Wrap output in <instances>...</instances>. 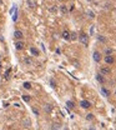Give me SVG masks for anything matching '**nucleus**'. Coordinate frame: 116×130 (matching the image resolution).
<instances>
[{"label":"nucleus","mask_w":116,"mask_h":130,"mask_svg":"<svg viewBox=\"0 0 116 130\" xmlns=\"http://www.w3.org/2000/svg\"><path fill=\"white\" fill-rule=\"evenodd\" d=\"M79 41H80L82 45L87 46V45H89V35L85 34V32H81V34L79 35Z\"/></svg>","instance_id":"obj_1"},{"label":"nucleus","mask_w":116,"mask_h":130,"mask_svg":"<svg viewBox=\"0 0 116 130\" xmlns=\"http://www.w3.org/2000/svg\"><path fill=\"white\" fill-rule=\"evenodd\" d=\"M100 73H101L102 75H110V74H111V69H110L109 66H101V68H100Z\"/></svg>","instance_id":"obj_2"},{"label":"nucleus","mask_w":116,"mask_h":130,"mask_svg":"<svg viewBox=\"0 0 116 130\" xmlns=\"http://www.w3.org/2000/svg\"><path fill=\"white\" fill-rule=\"evenodd\" d=\"M104 60H105V63L107 65H112L115 63V59H114V56L112 55H106L105 58H104Z\"/></svg>","instance_id":"obj_3"},{"label":"nucleus","mask_w":116,"mask_h":130,"mask_svg":"<svg viewBox=\"0 0 116 130\" xmlns=\"http://www.w3.org/2000/svg\"><path fill=\"white\" fill-rule=\"evenodd\" d=\"M92 58H94V61H95V63H100V61H101V54H100L99 51H94Z\"/></svg>","instance_id":"obj_4"},{"label":"nucleus","mask_w":116,"mask_h":130,"mask_svg":"<svg viewBox=\"0 0 116 130\" xmlns=\"http://www.w3.org/2000/svg\"><path fill=\"white\" fill-rule=\"evenodd\" d=\"M80 106H81L82 109H89V108L91 106V103L87 101V100H81V101H80Z\"/></svg>","instance_id":"obj_5"},{"label":"nucleus","mask_w":116,"mask_h":130,"mask_svg":"<svg viewBox=\"0 0 116 130\" xmlns=\"http://www.w3.org/2000/svg\"><path fill=\"white\" fill-rule=\"evenodd\" d=\"M15 48H16V50H23V49L25 48V44H24V41H21V40H18V41L15 43Z\"/></svg>","instance_id":"obj_6"},{"label":"nucleus","mask_w":116,"mask_h":130,"mask_svg":"<svg viewBox=\"0 0 116 130\" xmlns=\"http://www.w3.org/2000/svg\"><path fill=\"white\" fill-rule=\"evenodd\" d=\"M100 91H101V94H102L105 98H109L110 96V94H111V93H110V90H107V89H106V88H104V86L101 88V90H100Z\"/></svg>","instance_id":"obj_7"},{"label":"nucleus","mask_w":116,"mask_h":130,"mask_svg":"<svg viewBox=\"0 0 116 130\" xmlns=\"http://www.w3.org/2000/svg\"><path fill=\"white\" fill-rule=\"evenodd\" d=\"M14 36H15V39H16V40H21V39L24 38L23 32L20 31V30H16V31L14 32Z\"/></svg>","instance_id":"obj_8"},{"label":"nucleus","mask_w":116,"mask_h":130,"mask_svg":"<svg viewBox=\"0 0 116 130\" xmlns=\"http://www.w3.org/2000/svg\"><path fill=\"white\" fill-rule=\"evenodd\" d=\"M23 126L26 128V129L30 128V126H31V121H30V119H24V120H23Z\"/></svg>","instance_id":"obj_9"},{"label":"nucleus","mask_w":116,"mask_h":130,"mask_svg":"<svg viewBox=\"0 0 116 130\" xmlns=\"http://www.w3.org/2000/svg\"><path fill=\"white\" fill-rule=\"evenodd\" d=\"M96 80H97L99 83H101V84H104V83H105V79H104V76H102V74H101V73L96 74Z\"/></svg>","instance_id":"obj_10"},{"label":"nucleus","mask_w":116,"mask_h":130,"mask_svg":"<svg viewBox=\"0 0 116 130\" xmlns=\"http://www.w3.org/2000/svg\"><path fill=\"white\" fill-rule=\"evenodd\" d=\"M44 110H45V113H51V110H52V106H51V104H45L44 105Z\"/></svg>","instance_id":"obj_11"},{"label":"nucleus","mask_w":116,"mask_h":130,"mask_svg":"<svg viewBox=\"0 0 116 130\" xmlns=\"http://www.w3.org/2000/svg\"><path fill=\"white\" fill-rule=\"evenodd\" d=\"M61 36H63L65 40H70V32L68 31V30H64L63 34H61Z\"/></svg>","instance_id":"obj_12"},{"label":"nucleus","mask_w":116,"mask_h":130,"mask_svg":"<svg viewBox=\"0 0 116 130\" xmlns=\"http://www.w3.org/2000/svg\"><path fill=\"white\" fill-rule=\"evenodd\" d=\"M30 53H31L34 56H38L39 55V50L38 49H35V48H30Z\"/></svg>","instance_id":"obj_13"},{"label":"nucleus","mask_w":116,"mask_h":130,"mask_svg":"<svg viewBox=\"0 0 116 130\" xmlns=\"http://www.w3.org/2000/svg\"><path fill=\"white\" fill-rule=\"evenodd\" d=\"M24 63H25V65L30 66V65L33 64V60H31V59H30V58L28 56V58H25V59H24Z\"/></svg>","instance_id":"obj_14"},{"label":"nucleus","mask_w":116,"mask_h":130,"mask_svg":"<svg viewBox=\"0 0 116 130\" xmlns=\"http://www.w3.org/2000/svg\"><path fill=\"white\" fill-rule=\"evenodd\" d=\"M76 39H79V35L76 32H71L70 34V40H76Z\"/></svg>","instance_id":"obj_15"},{"label":"nucleus","mask_w":116,"mask_h":130,"mask_svg":"<svg viewBox=\"0 0 116 130\" xmlns=\"http://www.w3.org/2000/svg\"><path fill=\"white\" fill-rule=\"evenodd\" d=\"M60 13H61V14H66V13H68V9H66L65 5H61V6H60Z\"/></svg>","instance_id":"obj_16"},{"label":"nucleus","mask_w":116,"mask_h":130,"mask_svg":"<svg viewBox=\"0 0 116 130\" xmlns=\"http://www.w3.org/2000/svg\"><path fill=\"white\" fill-rule=\"evenodd\" d=\"M66 105H68V108H69V109H73V108L75 106L74 101H68V103H66Z\"/></svg>","instance_id":"obj_17"},{"label":"nucleus","mask_w":116,"mask_h":130,"mask_svg":"<svg viewBox=\"0 0 116 130\" xmlns=\"http://www.w3.org/2000/svg\"><path fill=\"white\" fill-rule=\"evenodd\" d=\"M24 88H25V89H31V84H30L29 81H25V83H24Z\"/></svg>","instance_id":"obj_18"},{"label":"nucleus","mask_w":116,"mask_h":130,"mask_svg":"<svg viewBox=\"0 0 116 130\" xmlns=\"http://www.w3.org/2000/svg\"><path fill=\"white\" fill-rule=\"evenodd\" d=\"M61 128V125L60 124H57V123H55V124H52L51 125V129H60Z\"/></svg>","instance_id":"obj_19"},{"label":"nucleus","mask_w":116,"mask_h":130,"mask_svg":"<svg viewBox=\"0 0 116 130\" xmlns=\"http://www.w3.org/2000/svg\"><path fill=\"white\" fill-rule=\"evenodd\" d=\"M111 54H112V49H109V48H107V49L105 50V55H111Z\"/></svg>","instance_id":"obj_20"},{"label":"nucleus","mask_w":116,"mask_h":130,"mask_svg":"<svg viewBox=\"0 0 116 130\" xmlns=\"http://www.w3.org/2000/svg\"><path fill=\"white\" fill-rule=\"evenodd\" d=\"M10 73H11V69H8V70H6V73H5V79H9Z\"/></svg>","instance_id":"obj_21"},{"label":"nucleus","mask_w":116,"mask_h":130,"mask_svg":"<svg viewBox=\"0 0 116 130\" xmlns=\"http://www.w3.org/2000/svg\"><path fill=\"white\" fill-rule=\"evenodd\" d=\"M50 85H51L52 88H56V83H55V80H54V79H51V80H50Z\"/></svg>","instance_id":"obj_22"},{"label":"nucleus","mask_w":116,"mask_h":130,"mask_svg":"<svg viewBox=\"0 0 116 130\" xmlns=\"http://www.w3.org/2000/svg\"><path fill=\"white\" fill-rule=\"evenodd\" d=\"M94 119V115L92 114H87L86 115V120H92Z\"/></svg>","instance_id":"obj_23"},{"label":"nucleus","mask_w":116,"mask_h":130,"mask_svg":"<svg viewBox=\"0 0 116 130\" xmlns=\"http://www.w3.org/2000/svg\"><path fill=\"white\" fill-rule=\"evenodd\" d=\"M23 99H24V101H30V96H28V95H23Z\"/></svg>","instance_id":"obj_24"},{"label":"nucleus","mask_w":116,"mask_h":130,"mask_svg":"<svg viewBox=\"0 0 116 130\" xmlns=\"http://www.w3.org/2000/svg\"><path fill=\"white\" fill-rule=\"evenodd\" d=\"M33 113H34L35 115H39V110L36 109V108H33Z\"/></svg>","instance_id":"obj_25"},{"label":"nucleus","mask_w":116,"mask_h":130,"mask_svg":"<svg viewBox=\"0 0 116 130\" xmlns=\"http://www.w3.org/2000/svg\"><path fill=\"white\" fill-rule=\"evenodd\" d=\"M97 39H99V41H102V43L105 41V38H104V36H99Z\"/></svg>","instance_id":"obj_26"},{"label":"nucleus","mask_w":116,"mask_h":130,"mask_svg":"<svg viewBox=\"0 0 116 130\" xmlns=\"http://www.w3.org/2000/svg\"><path fill=\"white\" fill-rule=\"evenodd\" d=\"M49 11H51V13H55V11H56V8H50V9H49Z\"/></svg>","instance_id":"obj_27"},{"label":"nucleus","mask_w":116,"mask_h":130,"mask_svg":"<svg viewBox=\"0 0 116 130\" xmlns=\"http://www.w3.org/2000/svg\"><path fill=\"white\" fill-rule=\"evenodd\" d=\"M13 19H14V21H16V19H18V11L15 13V15L13 16Z\"/></svg>","instance_id":"obj_28"},{"label":"nucleus","mask_w":116,"mask_h":130,"mask_svg":"<svg viewBox=\"0 0 116 130\" xmlns=\"http://www.w3.org/2000/svg\"><path fill=\"white\" fill-rule=\"evenodd\" d=\"M89 16H90V18H94L95 15H94V13H91V11H90V13H89Z\"/></svg>","instance_id":"obj_29"},{"label":"nucleus","mask_w":116,"mask_h":130,"mask_svg":"<svg viewBox=\"0 0 116 130\" xmlns=\"http://www.w3.org/2000/svg\"><path fill=\"white\" fill-rule=\"evenodd\" d=\"M0 5H3V0H0Z\"/></svg>","instance_id":"obj_30"},{"label":"nucleus","mask_w":116,"mask_h":130,"mask_svg":"<svg viewBox=\"0 0 116 130\" xmlns=\"http://www.w3.org/2000/svg\"><path fill=\"white\" fill-rule=\"evenodd\" d=\"M1 66H3V65H1V61H0V68H1Z\"/></svg>","instance_id":"obj_31"},{"label":"nucleus","mask_w":116,"mask_h":130,"mask_svg":"<svg viewBox=\"0 0 116 130\" xmlns=\"http://www.w3.org/2000/svg\"><path fill=\"white\" fill-rule=\"evenodd\" d=\"M0 59H1V55H0Z\"/></svg>","instance_id":"obj_32"},{"label":"nucleus","mask_w":116,"mask_h":130,"mask_svg":"<svg viewBox=\"0 0 116 130\" xmlns=\"http://www.w3.org/2000/svg\"><path fill=\"white\" fill-rule=\"evenodd\" d=\"M115 95H116V91H115Z\"/></svg>","instance_id":"obj_33"},{"label":"nucleus","mask_w":116,"mask_h":130,"mask_svg":"<svg viewBox=\"0 0 116 130\" xmlns=\"http://www.w3.org/2000/svg\"><path fill=\"white\" fill-rule=\"evenodd\" d=\"M89 1H91V0H89Z\"/></svg>","instance_id":"obj_34"}]
</instances>
